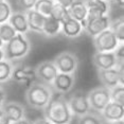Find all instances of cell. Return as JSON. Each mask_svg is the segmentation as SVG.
Returning a JSON list of instances; mask_svg holds the SVG:
<instances>
[{"label":"cell","mask_w":124,"mask_h":124,"mask_svg":"<svg viewBox=\"0 0 124 124\" xmlns=\"http://www.w3.org/2000/svg\"><path fill=\"white\" fill-rule=\"evenodd\" d=\"M43 110L44 118L52 124H70L74 117L70 110L67 98L61 93L53 95Z\"/></svg>","instance_id":"6da1fadb"},{"label":"cell","mask_w":124,"mask_h":124,"mask_svg":"<svg viewBox=\"0 0 124 124\" xmlns=\"http://www.w3.org/2000/svg\"><path fill=\"white\" fill-rule=\"evenodd\" d=\"M52 97V87L41 82L32 83L31 85H29L26 91L27 104L34 109H44Z\"/></svg>","instance_id":"7a4b0ae2"},{"label":"cell","mask_w":124,"mask_h":124,"mask_svg":"<svg viewBox=\"0 0 124 124\" xmlns=\"http://www.w3.org/2000/svg\"><path fill=\"white\" fill-rule=\"evenodd\" d=\"M3 53L4 60L13 62L20 58H23L28 55L31 50V44L24 34L16 33V35L3 45Z\"/></svg>","instance_id":"3957f363"},{"label":"cell","mask_w":124,"mask_h":124,"mask_svg":"<svg viewBox=\"0 0 124 124\" xmlns=\"http://www.w3.org/2000/svg\"><path fill=\"white\" fill-rule=\"evenodd\" d=\"M88 101L91 107V110L97 111L100 114L107 104L110 102V89L104 86H98L91 89L87 93Z\"/></svg>","instance_id":"277c9868"},{"label":"cell","mask_w":124,"mask_h":124,"mask_svg":"<svg viewBox=\"0 0 124 124\" xmlns=\"http://www.w3.org/2000/svg\"><path fill=\"white\" fill-rule=\"evenodd\" d=\"M56 69L61 73H75L78 67V57L71 51H64L55 56L53 60Z\"/></svg>","instance_id":"5b68a950"},{"label":"cell","mask_w":124,"mask_h":124,"mask_svg":"<svg viewBox=\"0 0 124 124\" xmlns=\"http://www.w3.org/2000/svg\"><path fill=\"white\" fill-rule=\"evenodd\" d=\"M92 38L95 52H112L120 44L110 29L103 31Z\"/></svg>","instance_id":"8992f818"},{"label":"cell","mask_w":124,"mask_h":124,"mask_svg":"<svg viewBox=\"0 0 124 124\" xmlns=\"http://www.w3.org/2000/svg\"><path fill=\"white\" fill-rule=\"evenodd\" d=\"M67 100H68L70 110H71L73 116L80 117V116H83L91 110V107H90L88 101V95L82 90L73 92Z\"/></svg>","instance_id":"52a82bcc"},{"label":"cell","mask_w":124,"mask_h":124,"mask_svg":"<svg viewBox=\"0 0 124 124\" xmlns=\"http://www.w3.org/2000/svg\"><path fill=\"white\" fill-rule=\"evenodd\" d=\"M98 77L102 83V86L108 89L114 88L119 84H123L124 82L123 69L117 68V67L105 70H98Z\"/></svg>","instance_id":"ba28073f"},{"label":"cell","mask_w":124,"mask_h":124,"mask_svg":"<svg viewBox=\"0 0 124 124\" xmlns=\"http://www.w3.org/2000/svg\"><path fill=\"white\" fill-rule=\"evenodd\" d=\"M35 73L37 80H39L41 83L51 86L58 71L53 61H44L37 65V67L35 68Z\"/></svg>","instance_id":"9c48e42d"},{"label":"cell","mask_w":124,"mask_h":124,"mask_svg":"<svg viewBox=\"0 0 124 124\" xmlns=\"http://www.w3.org/2000/svg\"><path fill=\"white\" fill-rule=\"evenodd\" d=\"M75 73H61L58 72L56 74L52 83V89L55 90L56 92L61 94L68 93L69 91H71L73 87L75 85Z\"/></svg>","instance_id":"30bf717a"},{"label":"cell","mask_w":124,"mask_h":124,"mask_svg":"<svg viewBox=\"0 0 124 124\" xmlns=\"http://www.w3.org/2000/svg\"><path fill=\"white\" fill-rule=\"evenodd\" d=\"M11 78L15 82H17V83H21V84L26 83L27 85H31V84L34 83L37 80L35 69L24 66V65H18V66L13 67Z\"/></svg>","instance_id":"8fae6325"},{"label":"cell","mask_w":124,"mask_h":124,"mask_svg":"<svg viewBox=\"0 0 124 124\" xmlns=\"http://www.w3.org/2000/svg\"><path fill=\"white\" fill-rule=\"evenodd\" d=\"M110 18L108 15H103L101 17L86 20V24L84 28V31L91 37H94L101 32L109 29L110 26Z\"/></svg>","instance_id":"7c38bea8"},{"label":"cell","mask_w":124,"mask_h":124,"mask_svg":"<svg viewBox=\"0 0 124 124\" xmlns=\"http://www.w3.org/2000/svg\"><path fill=\"white\" fill-rule=\"evenodd\" d=\"M88 9L87 17L85 20H90V19L101 17L103 15H108L109 5L107 0H84Z\"/></svg>","instance_id":"4fadbf2b"},{"label":"cell","mask_w":124,"mask_h":124,"mask_svg":"<svg viewBox=\"0 0 124 124\" xmlns=\"http://www.w3.org/2000/svg\"><path fill=\"white\" fill-rule=\"evenodd\" d=\"M92 63L98 70H105L117 67V58L112 52H95L92 56Z\"/></svg>","instance_id":"5bb4252c"},{"label":"cell","mask_w":124,"mask_h":124,"mask_svg":"<svg viewBox=\"0 0 124 124\" xmlns=\"http://www.w3.org/2000/svg\"><path fill=\"white\" fill-rule=\"evenodd\" d=\"M100 115L106 123L110 121L121 120L124 118V105L110 101L100 112Z\"/></svg>","instance_id":"9a60e30c"},{"label":"cell","mask_w":124,"mask_h":124,"mask_svg":"<svg viewBox=\"0 0 124 124\" xmlns=\"http://www.w3.org/2000/svg\"><path fill=\"white\" fill-rule=\"evenodd\" d=\"M9 117L11 122H16V121L24 118L26 115V109L22 104L14 101H5V103L1 107Z\"/></svg>","instance_id":"2e32d148"},{"label":"cell","mask_w":124,"mask_h":124,"mask_svg":"<svg viewBox=\"0 0 124 124\" xmlns=\"http://www.w3.org/2000/svg\"><path fill=\"white\" fill-rule=\"evenodd\" d=\"M84 31L81 22L75 20L71 17L67 18L63 23H62V31L63 34L68 38H77L78 37L82 32Z\"/></svg>","instance_id":"e0dca14e"},{"label":"cell","mask_w":124,"mask_h":124,"mask_svg":"<svg viewBox=\"0 0 124 124\" xmlns=\"http://www.w3.org/2000/svg\"><path fill=\"white\" fill-rule=\"evenodd\" d=\"M8 22L14 28L16 33L26 34V33H28V31H29V26H28L26 13H22V12L12 13Z\"/></svg>","instance_id":"ac0fdd59"},{"label":"cell","mask_w":124,"mask_h":124,"mask_svg":"<svg viewBox=\"0 0 124 124\" xmlns=\"http://www.w3.org/2000/svg\"><path fill=\"white\" fill-rule=\"evenodd\" d=\"M24 13H26V16H27L29 30H32L37 33H43V26H44L45 19H46V16L39 14L33 9L27 11Z\"/></svg>","instance_id":"d6986e66"},{"label":"cell","mask_w":124,"mask_h":124,"mask_svg":"<svg viewBox=\"0 0 124 124\" xmlns=\"http://www.w3.org/2000/svg\"><path fill=\"white\" fill-rule=\"evenodd\" d=\"M69 16L78 21H83L87 17L88 9L84 0H74L71 5L68 8Z\"/></svg>","instance_id":"ffe728a7"},{"label":"cell","mask_w":124,"mask_h":124,"mask_svg":"<svg viewBox=\"0 0 124 124\" xmlns=\"http://www.w3.org/2000/svg\"><path fill=\"white\" fill-rule=\"evenodd\" d=\"M62 31V23L51 16H47L43 26V33L47 36H56Z\"/></svg>","instance_id":"44dd1931"},{"label":"cell","mask_w":124,"mask_h":124,"mask_svg":"<svg viewBox=\"0 0 124 124\" xmlns=\"http://www.w3.org/2000/svg\"><path fill=\"white\" fill-rule=\"evenodd\" d=\"M78 124H104V120L99 112L90 110L87 114L78 117Z\"/></svg>","instance_id":"7402d4cb"},{"label":"cell","mask_w":124,"mask_h":124,"mask_svg":"<svg viewBox=\"0 0 124 124\" xmlns=\"http://www.w3.org/2000/svg\"><path fill=\"white\" fill-rule=\"evenodd\" d=\"M109 29L111 30V32L115 34L117 37L118 41L120 44L124 43V19L123 16H121L120 18L115 19L114 21H110V26Z\"/></svg>","instance_id":"603a6c76"},{"label":"cell","mask_w":124,"mask_h":124,"mask_svg":"<svg viewBox=\"0 0 124 124\" xmlns=\"http://www.w3.org/2000/svg\"><path fill=\"white\" fill-rule=\"evenodd\" d=\"M50 16H51L52 18L56 19L57 21H60L61 23H63L67 18L70 17L69 13H68V9L63 7L62 4L57 3V2H55V3L53 4L51 13H50Z\"/></svg>","instance_id":"cb8c5ba5"},{"label":"cell","mask_w":124,"mask_h":124,"mask_svg":"<svg viewBox=\"0 0 124 124\" xmlns=\"http://www.w3.org/2000/svg\"><path fill=\"white\" fill-rule=\"evenodd\" d=\"M54 3V0H37L35 2L33 10L47 17V16H50V13H51V10Z\"/></svg>","instance_id":"d4e9b609"},{"label":"cell","mask_w":124,"mask_h":124,"mask_svg":"<svg viewBox=\"0 0 124 124\" xmlns=\"http://www.w3.org/2000/svg\"><path fill=\"white\" fill-rule=\"evenodd\" d=\"M13 65L9 61H1L0 62V84L7 83L11 80L13 71Z\"/></svg>","instance_id":"484cf974"},{"label":"cell","mask_w":124,"mask_h":124,"mask_svg":"<svg viewBox=\"0 0 124 124\" xmlns=\"http://www.w3.org/2000/svg\"><path fill=\"white\" fill-rule=\"evenodd\" d=\"M15 35H16V31L14 30V28L8 21L0 24V38L2 39L3 43H8Z\"/></svg>","instance_id":"4316f807"},{"label":"cell","mask_w":124,"mask_h":124,"mask_svg":"<svg viewBox=\"0 0 124 124\" xmlns=\"http://www.w3.org/2000/svg\"><path fill=\"white\" fill-rule=\"evenodd\" d=\"M110 100L112 102L124 105V85L119 84L110 89Z\"/></svg>","instance_id":"83f0119b"},{"label":"cell","mask_w":124,"mask_h":124,"mask_svg":"<svg viewBox=\"0 0 124 124\" xmlns=\"http://www.w3.org/2000/svg\"><path fill=\"white\" fill-rule=\"evenodd\" d=\"M11 14H12L11 5L5 0L0 1V24L9 20Z\"/></svg>","instance_id":"f1b7e54d"},{"label":"cell","mask_w":124,"mask_h":124,"mask_svg":"<svg viewBox=\"0 0 124 124\" xmlns=\"http://www.w3.org/2000/svg\"><path fill=\"white\" fill-rule=\"evenodd\" d=\"M116 58H117V68L123 69V65H124V45L119 44V46L117 47V49L114 51Z\"/></svg>","instance_id":"f546056e"},{"label":"cell","mask_w":124,"mask_h":124,"mask_svg":"<svg viewBox=\"0 0 124 124\" xmlns=\"http://www.w3.org/2000/svg\"><path fill=\"white\" fill-rule=\"evenodd\" d=\"M36 1H37V0H17L19 8H20L22 11H24V12H27V11H29V10H32L33 8H34Z\"/></svg>","instance_id":"4dcf8cb0"},{"label":"cell","mask_w":124,"mask_h":124,"mask_svg":"<svg viewBox=\"0 0 124 124\" xmlns=\"http://www.w3.org/2000/svg\"><path fill=\"white\" fill-rule=\"evenodd\" d=\"M11 123L12 122L10 121L9 117L7 116L4 110L2 108H0V124H11Z\"/></svg>","instance_id":"1f68e13d"},{"label":"cell","mask_w":124,"mask_h":124,"mask_svg":"<svg viewBox=\"0 0 124 124\" xmlns=\"http://www.w3.org/2000/svg\"><path fill=\"white\" fill-rule=\"evenodd\" d=\"M5 101H7V93H5L4 89L2 87H0V108L5 103Z\"/></svg>","instance_id":"d6a6232c"},{"label":"cell","mask_w":124,"mask_h":124,"mask_svg":"<svg viewBox=\"0 0 124 124\" xmlns=\"http://www.w3.org/2000/svg\"><path fill=\"white\" fill-rule=\"evenodd\" d=\"M54 1L57 2V3H60V4H62L63 7H65V8H67V9H68V8L71 5V3L74 1V0H54Z\"/></svg>","instance_id":"836d02e7"},{"label":"cell","mask_w":124,"mask_h":124,"mask_svg":"<svg viewBox=\"0 0 124 124\" xmlns=\"http://www.w3.org/2000/svg\"><path fill=\"white\" fill-rule=\"evenodd\" d=\"M33 124H52L51 122H49L46 118H38V119H36L34 122H33Z\"/></svg>","instance_id":"e575fe53"},{"label":"cell","mask_w":124,"mask_h":124,"mask_svg":"<svg viewBox=\"0 0 124 124\" xmlns=\"http://www.w3.org/2000/svg\"><path fill=\"white\" fill-rule=\"evenodd\" d=\"M11 124H33L29 119H27V118H22V119L16 121V122H12Z\"/></svg>","instance_id":"d590c367"},{"label":"cell","mask_w":124,"mask_h":124,"mask_svg":"<svg viewBox=\"0 0 124 124\" xmlns=\"http://www.w3.org/2000/svg\"><path fill=\"white\" fill-rule=\"evenodd\" d=\"M114 3H116L118 5V7H120V8H123L124 7V0H111Z\"/></svg>","instance_id":"8d00e7d4"},{"label":"cell","mask_w":124,"mask_h":124,"mask_svg":"<svg viewBox=\"0 0 124 124\" xmlns=\"http://www.w3.org/2000/svg\"><path fill=\"white\" fill-rule=\"evenodd\" d=\"M107 124H124V121H123V119L116 120V121H110V122H107Z\"/></svg>","instance_id":"74e56055"},{"label":"cell","mask_w":124,"mask_h":124,"mask_svg":"<svg viewBox=\"0 0 124 124\" xmlns=\"http://www.w3.org/2000/svg\"><path fill=\"white\" fill-rule=\"evenodd\" d=\"M4 60V53H3V50L2 48H0V62Z\"/></svg>","instance_id":"f35d334b"},{"label":"cell","mask_w":124,"mask_h":124,"mask_svg":"<svg viewBox=\"0 0 124 124\" xmlns=\"http://www.w3.org/2000/svg\"><path fill=\"white\" fill-rule=\"evenodd\" d=\"M3 45H4V43H3V41H2V39L0 38V48H2V47H3Z\"/></svg>","instance_id":"ab89813d"},{"label":"cell","mask_w":124,"mask_h":124,"mask_svg":"<svg viewBox=\"0 0 124 124\" xmlns=\"http://www.w3.org/2000/svg\"><path fill=\"white\" fill-rule=\"evenodd\" d=\"M0 1H3V0H0Z\"/></svg>","instance_id":"60d3db41"},{"label":"cell","mask_w":124,"mask_h":124,"mask_svg":"<svg viewBox=\"0 0 124 124\" xmlns=\"http://www.w3.org/2000/svg\"><path fill=\"white\" fill-rule=\"evenodd\" d=\"M107 1H108V0H107Z\"/></svg>","instance_id":"b9f144b4"}]
</instances>
